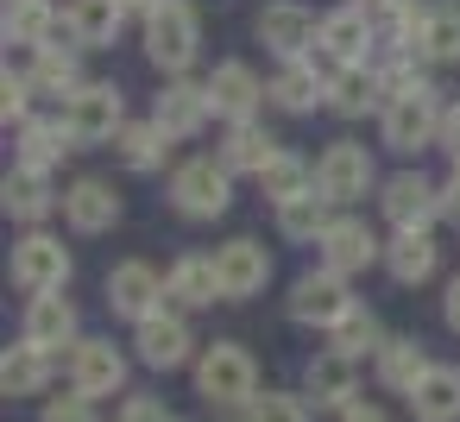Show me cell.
Segmentation results:
<instances>
[{
	"instance_id": "obj_40",
	"label": "cell",
	"mask_w": 460,
	"mask_h": 422,
	"mask_svg": "<svg viewBox=\"0 0 460 422\" xmlns=\"http://www.w3.org/2000/svg\"><path fill=\"white\" fill-rule=\"evenodd\" d=\"M328 340H334L341 353H353V359H366V353H378V347H385L391 334H385V321H378L372 309H353V315H347V321H341V328H334Z\"/></svg>"
},
{
	"instance_id": "obj_27",
	"label": "cell",
	"mask_w": 460,
	"mask_h": 422,
	"mask_svg": "<svg viewBox=\"0 0 460 422\" xmlns=\"http://www.w3.org/2000/svg\"><path fill=\"white\" fill-rule=\"evenodd\" d=\"M70 152H76V139H70L64 114H32V120L13 127V164H32V171H51L58 177V164Z\"/></svg>"
},
{
	"instance_id": "obj_9",
	"label": "cell",
	"mask_w": 460,
	"mask_h": 422,
	"mask_svg": "<svg viewBox=\"0 0 460 422\" xmlns=\"http://www.w3.org/2000/svg\"><path fill=\"white\" fill-rule=\"evenodd\" d=\"M372 202H378V215H385L391 227H435V221L447 215V189H441L429 171H416V164L391 171Z\"/></svg>"
},
{
	"instance_id": "obj_20",
	"label": "cell",
	"mask_w": 460,
	"mask_h": 422,
	"mask_svg": "<svg viewBox=\"0 0 460 422\" xmlns=\"http://www.w3.org/2000/svg\"><path fill=\"white\" fill-rule=\"evenodd\" d=\"M64 372H70V391H83V397H120L127 391V353L102 334H83L70 347Z\"/></svg>"
},
{
	"instance_id": "obj_19",
	"label": "cell",
	"mask_w": 460,
	"mask_h": 422,
	"mask_svg": "<svg viewBox=\"0 0 460 422\" xmlns=\"http://www.w3.org/2000/svg\"><path fill=\"white\" fill-rule=\"evenodd\" d=\"M152 120H158L177 145L196 139V133H208V120H215L208 83H196V76H164V89L152 95Z\"/></svg>"
},
{
	"instance_id": "obj_8",
	"label": "cell",
	"mask_w": 460,
	"mask_h": 422,
	"mask_svg": "<svg viewBox=\"0 0 460 422\" xmlns=\"http://www.w3.org/2000/svg\"><path fill=\"white\" fill-rule=\"evenodd\" d=\"M7 277H13L26 296L70 290V277H76V259H70V246H64L51 227H26V233L13 240V252H7Z\"/></svg>"
},
{
	"instance_id": "obj_1",
	"label": "cell",
	"mask_w": 460,
	"mask_h": 422,
	"mask_svg": "<svg viewBox=\"0 0 460 422\" xmlns=\"http://www.w3.org/2000/svg\"><path fill=\"white\" fill-rule=\"evenodd\" d=\"M234 171L221 164V152H196V158H177L171 164V177H164V202H171V215L177 221H221L227 208H234Z\"/></svg>"
},
{
	"instance_id": "obj_10",
	"label": "cell",
	"mask_w": 460,
	"mask_h": 422,
	"mask_svg": "<svg viewBox=\"0 0 460 422\" xmlns=\"http://www.w3.org/2000/svg\"><path fill=\"white\" fill-rule=\"evenodd\" d=\"M252 39L284 64V57H309L315 39H322V13L309 7V0H265V7L252 13Z\"/></svg>"
},
{
	"instance_id": "obj_7",
	"label": "cell",
	"mask_w": 460,
	"mask_h": 422,
	"mask_svg": "<svg viewBox=\"0 0 460 422\" xmlns=\"http://www.w3.org/2000/svg\"><path fill=\"white\" fill-rule=\"evenodd\" d=\"M441 114H447V101H441L435 83L416 89V95H397V101H385V114H378V145L397 152V158H416V152L441 145Z\"/></svg>"
},
{
	"instance_id": "obj_24",
	"label": "cell",
	"mask_w": 460,
	"mask_h": 422,
	"mask_svg": "<svg viewBox=\"0 0 460 422\" xmlns=\"http://www.w3.org/2000/svg\"><path fill=\"white\" fill-rule=\"evenodd\" d=\"M435 271H441V240H435V227H391V240H385V277L403 284V290H416V284H429Z\"/></svg>"
},
{
	"instance_id": "obj_2",
	"label": "cell",
	"mask_w": 460,
	"mask_h": 422,
	"mask_svg": "<svg viewBox=\"0 0 460 422\" xmlns=\"http://www.w3.org/2000/svg\"><path fill=\"white\" fill-rule=\"evenodd\" d=\"M139 51L158 76H190L202 64V13L196 0H164L139 20Z\"/></svg>"
},
{
	"instance_id": "obj_33",
	"label": "cell",
	"mask_w": 460,
	"mask_h": 422,
	"mask_svg": "<svg viewBox=\"0 0 460 422\" xmlns=\"http://www.w3.org/2000/svg\"><path fill=\"white\" fill-rule=\"evenodd\" d=\"M341 208L322 196V189H303V196H284V202H271V227L290 240V246H315L322 233H328V221H334Z\"/></svg>"
},
{
	"instance_id": "obj_35",
	"label": "cell",
	"mask_w": 460,
	"mask_h": 422,
	"mask_svg": "<svg viewBox=\"0 0 460 422\" xmlns=\"http://www.w3.org/2000/svg\"><path fill=\"white\" fill-rule=\"evenodd\" d=\"M403 403H410L416 422H460V365H441V359H435V365L422 372V384H416Z\"/></svg>"
},
{
	"instance_id": "obj_38",
	"label": "cell",
	"mask_w": 460,
	"mask_h": 422,
	"mask_svg": "<svg viewBox=\"0 0 460 422\" xmlns=\"http://www.w3.org/2000/svg\"><path fill=\"white\" fill-rule=\"evenodd\" d=\"M429 7H435V0H391V7H378V13H372L378 51H416L422 26H429Z\"/></svg>"
},
{
	"instance_id": "obj_49",
	"label": "cell",
	"mask_w": 460,
	"mask_h": 422,
	"mask_svg": "<svg viewBox=\"0 0 460 422\" xmlns=\"http://www.w3.org/2000/svg\"><path fill=\"white\" fill-rule=\"evenodd\" d=\"M152 7H164V0H127V13H133V20H146Z\"/></svg>"
},
{
	"instance_id": "obj_43",
	"label": "cell",
	"mask_w": 460,
	"mask_h": 422,
	"mask_svg": "<svg viewBox=\"0 0 460 422\" xmlns=\"http://www.w3.org/2000/svg\"><path fill=\"white\" fill-rule=\"evenodd\" d=\"M39 422H102V416H95V397L70 391V397H45V416Z\"/></svg>"
},
{
	"instance_id": "obj_12",
	"label": "cell",
	"mask_w": 460,
	"mask_h": 422,
	"mask_svg": "<svg viewBox=\"0 0 460 422\" xmlns=\"http://www.w3.org/2000/svg\"><path fill=\"white\" fill-rule=\"evenodd\" d=\"M315 57L347 70V64H372L378 57V26H372V7L359 0H341V7L322 13V39H315Z\"/></svg>"
},
{
	"instance_id": "obj_36",
	"label": "cell",
	"mask_w": 460,
	"mask_h": 422,
	"mask_svg": "<svg viewBox=\"0 0 460 422\" xmlns=\"http://www.w3.org/2000/svg\"><path fill=\"white\" fill-rule=\"evenodd\" d=\"M51 372H58V353H45L32 340H20V347L0 353V391H7V397H45Z\"/></svg>"
},
{
	"instance_id": "obj_25",
	"label": "cell",
	"mask_w": 460,
	"mask_h": 422,
	"mask_svg": "<svg viewBox=\"0 0 460 422\" xmlns=\"http://www.w3.org/2000/svg\"><path fill=\"white\" fill-rule=\"evenodd\" d=\"M20 340H32V347H45V353L76 347V340H83V315H76V303H70L64 290L32 296V303H26V315H20Z\"/></svg>"
},
{
	"instance_id": "obj_50",
	"label": "cell",
	"mask_w": 460,
	"mask_h": 422,
	"mask_svg": "<svg viewBox=\"0 0 460 422\" xmlns=\"http://www.w3.org/2000/svg\"><path fill=\"white\" fill-rule=\"evenodd\" d=\"M359 7H372V13H378V7H391V0H359Z\"/></svg>"
},
{
	"instance_id": "obj_29",
	"label": "cell",
	"mask_w": 460,
	"mask_h": 422,
	"mask_svg": "<svg viewBox=\"0 0 460 422\" xmlns=\"http://www.w3.org/2000/svg\"><path fill=\"white\" fill-rule=\"evenodd\" d=\"M328 114L334 120H378L385 114V83H378V64H347V70H334V83H328Z\"/></svg>"
},
{
	"instance_id": "obj_45",
	"label": "cell",
	"mask_w": 460,
	"mask_h": 422,
	"mask_svg": "<svg viewBox=\"0 0 460 422\" xmlns=\"http://www.w3.org/2000/svg\"><path fill=\"white\" fill-rule=\"evenodd\" d=\"M435 152H447V164H460V101H447V114H441V145Z\"/></svg>"
},
{
	"instance_id": "obj_13",
	"label": "cell",
	"mask_w": 460,
	"mask_h": 422,
	"mask_svg": "<svg viewBox=\"0 0 460 422\" xmlns=\"http://www.w3.org/2000/svg\"><path fill=\"white\" fill-rule=\"evenodd\" d=\"M315 259H322L328 271H341V277H359V271L385 265V240H378V227H372L366 215L341 208V215L328 221V233L315 240Z\"/></svg>"
},
{
	"instance_id": "obj_51",
	"label": "cell",
	"mask_w": 460,
	"mask_h": 422,
	"mask_svg": "<svg viewBox=\"0 0 460 422\" xmlns=\"http://www.w3.org/2000/svg\"><path fill=\"white\" fill-rule=\"evenodd\" d=\"M240 422H246V416H240Z\"/></svg>"
},
{
	"instance_id": "obj_28",
	"label": "cell",
	"mask_w": 460,
	"mask_h": 422,
	"mask_svg": "<svg viewBox=\"0 0 460 422\" xmlns=\"http://www.w3.org/2000/svg\"><path fill=\"white\" fill-rule=\"evenodd\" d=\"M164 290H171V309H183V315L215 309V303H221L215 252H177V259H171V271H164Z\"/></svg>"
},
{
	"instance_id": "obj_31",
	"label": "cell",
	"mask_w": 460,
	"mask_h": 422,
	"mask_svg": "<svg viewBox=\"0 0 460 422\" xmlns=\"http://www.w3.org/2000/svg\"><path fill=\"white\" fill-rule=\"evenodd\" d=\"M278 152H284V139L265 127V114H259V120H234V127L221 133V164H227L234 177H259Z\"/></svg>"
},
{
	"instance_id": "obj_16",
	"label": "cell",
	"mask_w": 460,
	"mask_h": 422,
	"mask_svg": "<svg viewBox=\"0 0 460 422\" xmlns=\"http://www.w3.org/2000/svg\"><path fill=\"white\" fill-rule=\"evenodd\" d=\"M102 290H108V309H114L120 321H146V315L171 309V290H164L158 265H146V259H120V265H108Z\"/></svg>"
},
{
	"instance_id": "obj_32",
	"label": "cell",
	"mask_w": 460,
	"mask_h": 422,
	"mask_svg": "<svg viewBox=\"0 0 460 422\" xmlns=\"http://www.w3.org/2000/svg\"><path fill=\"white\" fill-rule=\"evenodd\" d=\"M429 365H435V359H429V347H422L416 334H391V340L372 353V378H378L391 397H410V391L422 384Z\"/></svg>"
},
{
	"instance_id": "obj_5",
	"label": "cell",
	"mask_w": 460,
	"mask_h": 422,
	"mask_svg": "<svg viewBox=\"0 0 460 422\" xmlns=\"http://www.w3.org/2000/svg\"><path fill=\"white\" fill-rule=\"evenodd\" d=\"M359 309V296H353V284L341 277V271H328L322 259L309 265V271H296L290 277V296H284V315L296 321V328H315V334H334L347 315Z\"/></svg>"
},
{
	"instance_id": "obj_14",
	"label": "cell",
	"mask_w": 460,
	"mask_h": 422,
	"mask_svg": "<svg viewBox=\"0 0 460 422\" xmlns=\"http://www.w3.org/2000/svg\"><path fill=\"white\" fill-rule=\"evenodd\" d=\"M133 353L139 365L152 372H177V365H196V328L183 309H158L146 321H133Z\"/></svg>"
},
{
	"instance_id": "obj_22",
	"label": "cell",
	"mask_w": 460,
	"mask_h": 422,
	"mask_svg": "<svg viewBox=\"0 0 460 422\" xmlns=\"http://www.w3.org/2000/svg\"><path fill=\"white\" fill-rule=\"evenodd\" d=\"M0 208L20 227H45L51 215H64V189L51 183V171H32V164H13L7 183H0Z\"/></svg>"
},
{
	"instance_id": "obj_18",
	"label": "cell",
	"mask_w": 460,
	"mask_h": 422,
	"mask_svg": "<svg viewBox=\"0 0 460 422\" xmlns=\"http://www.w3.org/2000/svg\"><path fill=\"white\" fill-rule=\"evenodd\" d=\"M215 271H221V303H252L271 284V246L252 233H234L215 246Z\"/></svg>"
},
{
	"instance_id": "obj_4",
	"label": "cell",
	"mask_w": 460,
	"mask_h": 422,
	"mask_svg": "<svg viewBox=\"0 0 460 422\" xmlns=\"http://www.w3.org/2000/svg\"><path fill=\"white\" fill-rule=\"evenodd\" d=\"M58 114H64V127H70L76 152L114 145V139H120V127H127V89H120V83H108V76H89L76 95H64V101H58Z\"/></svg>"
},
{
	"instance_id": "obj_34",
	"label": "cell",
	"mask_w": 460,
	"mask_h": 422,
	"mask_svg": "<svg viewBox=\"0 0 460 422\" xmlns=\"http://www.w3.org/2000/svg\"><path fill=\"white\" fill-rule=\"evenodd\" d=\"M0 32L20 51H39L64 32V7H51V0H7V7H0Z\"/></svg>"
},
{
	"instance_id": "obj_46",
	"label": "cell",
	"mask_w": 460,
	"mask_h": 422,
	"mask_svg": "<svg viewBox=\"0 0 460 422\" xmlns=\"http://www.w3.org/2000/svg\"><path fill=\"white\" fill-rule=\"evenodd\" d=\"M441 321L460 334V277H447V290H441Z\"/></svg>"
},
{
	"instance_id": "obj_41",
	"label": "cell",
	"mask_w": 460,
	"mask_h": 422,
	"mask_svg": "<svg viewBox=\"0 0 460 422\" xmlns=\"http://www.w3.org/2000/svg\"><path fill=\"white\" fill-rule=\"evenodd\" d=\"M246 422H315V403L303 391H259L246 403Z\"/></svg>"
},
{
	"instance_id": "obj_44",
	"label": "cell",
	"mask_w": 460,
	"mask_h": 422,
	"mask_svg": "<svg viewBox=\"0 0 460 422\" xmlns=\"http://www.w3.org/2000/svg\"><path fill=\"white\" fill-rule=\"evenodd\" d=\"M120 422H177V416L164 409V397H127L120 403Z\"/></svg>"
},
{
	"instance_id": "obj_3",
	"label": "cell",
	"mask_w": 460,
	"mask_h": 422,
	"mask_svg": "<svg viewBox=\"0 0 460 422\" xmlns=\"http://www.w3.org/2000/svg\"><path fill=\"white\" fill-rule=\"evenodd\" d=\"M190 372H196V397L208 409H246L259 397V359L240 340H208Z\"/></svg>"
},
{
	"instance_id": "obj_48",
	"label": "cell",
	"mask_w": 460,
	"mask_h": 422,
	"mask_svg": "<svg viewBox=\"0 0 460 422\" xmlns=\"http://www.w3.org/2000/svg\"><path fill=\"white\" fill-rule=\"evenodd\" d=\"M441 189H447V215L460 221V164H447V177H441Z\"/></svg>"
},
{
	"instance_id": "obj_15",
	"label": "cell",
	"mask_w": 460,
	"mask_h": 422,
	"mask_svg": "<svg viewBox=\"0 0 460 422\" xmlns=\"http://www.w3.org/2000/svg\"><path fill=\"white\" fill-rule=\"evenodd\" d=\"M120 215H127V202H120L114 177H95V171H89V177H70V183H64V227H70V233H83V240L114 233Z\"/></svg>"
},
{
	"instance_id": "obj_21",
	"label": "cell",
	"mask_w": 460,
	"mask_h": 422,
	"mask_svg": "<svg viewBox=\"0 0 460 422\" xmlns=\"http://www.w3.org/2000/svg\"><path fill=\"white\" fill-rule=\"evenodd\" d=\"M303 397H309L315 409H334V416L353 409V403H359V359L328 340V347L309 353V365H303Z\"/></svg>"
},
{
	"instance_id": "obj_17",
	"label": "cell",
	"mask_w": 460,
	"mask_h": 422,
	"mask_svg": "<svg viewBox=\"0 0 460 422\" xmlns=\"http://www.w3.org/2000/svg\"><path fill=\"white\" fill-rule=\"evenodd\" d=\"M202 83H208L215 120H227V127H234V120H259V114L271 108V101H265V76H259L246 57H221Z\"/></svg>"
},
{
	"instance_id": "obj_26",
	"label": "cell",
	"mask_w": 460,
	"mask_h": 422,
	"mask_svg": "<svg viewBox=\"0 0 460 422\" xmlns=\"http://www.w3.org/2000/svg\"><path fill=\"white\" fill-rule=\"evenodd\" d=\"M108 152H114V164H120L127 177H158V171H171L177 139L146 114V120H127V127H120V139H114Z\"/></svg>"
},
{
	"instance_id": "obj_39",
	"label": "cell",
	"mask_w": 460,
	"mask_h": 422,
	"mask_svg": "<svg viewBox=\"0 0 460 422\" xmlns=\"http://www.w3.org/2000/svg\"><path fill=\"white\" fill-rule=\"evenodd\" d=\"M252 183H259V196H265V202L303 196V189H315V158H303V152H290V145H284V152L252 177Z\"/></svg>"
},
{
	"instance_id": "obj_37",
	"label": "cell",
	"mask_w": 460,
	"mask_h": 422,
	"mask_svg": "<svg viewBox=\"0 0 460 422\" xmlns=\"http://www.w3.org/2000/svg\"><path fill=\"white\" fill-rule=\"evenodd\" d=\"M416 57L429 70H454L460 64V0H435V7H429V26L416 39Z\"/></svg>"
},
{
	"instance_id": "obj_42",
	"label": "cell",
	"mask_w": 460,
	"mask_h": 422,
	"mask_svg": "<svg viewBox=\"0 0 460 422\" xmlns=\"http://www.w3.org/2000/svg\"><path fill=\"white\" fill-rule=\"evenodd\" d=\"M32 101H39V89H32V76H26V64H20V70L7 64V76H0V120H7V127H20V120H32Z\"/></svg>"
},
{
	"instance_id": "obj_6",
	"label": "cell",
	"mask_w": 460,
	"mask_h": 422,
	"mask_svg": "<svg viewBox=\"0 0 460 422\" xmlns=\"http://www.w3.org/2000/svg\"><path fill=\"white\" fill-rule=\"evenodd\" d=\"M378 158L366 139H328L315 152V189L334 202V208H359L366 196H378Z\"/></svg>"
},
{
	"instance_id": "obj_11",
	"label": "cell",
	"mask_w": 460,
	"mask_h": 422,
	"mask_svg": "<svg viewBox=\"0 0 460 422\" xmlns=\"http://www.w3.org/2000/svg\"><path fill=\"white\" fill-rule=\"evenodd\" d=\"M328 83H334V64H322L315 51H309V57H284V64L265 76V101H271L278 114L303 120V114H322V108H328Z\"/></svg>"
},
{
	"instance_id": "obj_30",
	"label": "cell",
	"mask_w": 460,
	"mask_h": 422,
	"mask_svg": "<svg viewBox=\"0 0 460 422\" xmlns=\"http://www.w3.org/2000/svg\"><path fill=\"white\" fill-rule=\"evenodd\" d=\"M127 0H64V26L83 51H108L120 32H127Z\"/></svg>"
},
{
	"instance_id": "obj_23",
	"label": "cell",
	"mask_w": 460,
	"mask_h": 422,
	"mask_svg": "<svg viewBox=\"0 0 460 422\" xmlns=\"http://www.w3.org/2000/svg\"><path fill=\"white\" fill-rule=\"evenodd\" d=\"M83 45L70 39V26L51 39V45H39V51H26V76H32V89L39 95H51V101H64V95H76L89 76H83Z\"/></svg>"
},
{
	"instance_id": "obj_47",
	"label": "cell",
	"mask_w": 460,
	"mask_h": 422,
	"mask_svg": "<svg viewBox=\"0 0 460 422\" xmlns=\"http://www.w3.org/2000/svg\"><path fill=\"white\" fill-rule=\"evenodd\" d=\"M341 422H391L378 403H353V409H341Z\"/></svg>"
}]
</instances>
